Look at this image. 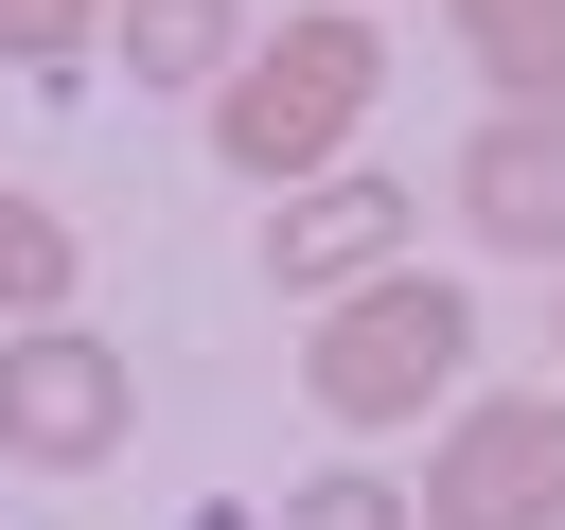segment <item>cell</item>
I'll use <instances>...</instances> for the list:
<instances>
[{
	"label": "cell",
	"instance_id": "obj_1",
	"mask_svg": "<svg viewBox=\"0 0 565 530\" xmlns=\"http://www.w3.org/2000/svg\"><path fill=\"white\" fill-rule=\"evenodd\" d=\"M371 88H388V53H371V18H353V0H318V18H282V35H247V53L212 71V159H230L247 194H282V177H318V159H353V124H371Z\"/></svg>",
	"mask_w": 565,
	"mask_h": 530
},
{
	"label": "cell",
	"instance_id": "obj_2",
	"mask_svg": "<svg viewBox=\"0 0 565 530\" xmlns=\"http://www.w3.org/2000/svg\"><path fill=\"white\" fill-rule=\"evenodd\" d=\"M459 353H477V300L441 283V265H371V283H335L318 300V353H300V389H318V424H424L441 389H459Z\"/></svg>",
	"mask_w": 565,
	"mask_h": 530
},
{
	"label": "cell",
	"instance_id": "obj_3",
	"mask_svg": "<svg viewBox=\"0 0 565 530\" xmlns=\"http://www.w3.org/2000/svg\"><path fill=\"white\" fill-rule=\"evenodd\" d=\"M124 424H141L124 336H88L71 300H53V318H0V459L88 477V459H124Z\"/></svg>",
	"mask_w": 565,
	"mask_h": 530
},
{
	"label": "cell",
	"instance_id": "obj_4",
	"mask_svg": "<svg viewBox=\"0 0 565 530\" xmlns=\"http://www.w3.org/2000/svg\"><path fill=\"white\" fill-rule=\"evenodd\" d=\"M406 512H424V530H565V406H547V389H477V406L424 442Z\"/></svg>",
	"mask_w": 565,
	"mask_h": 530
},
{
	"label": "cell",
	"instance_id": "obj_5",
	"mask_svg": "<svg viewBox=\"0 0 565 530\" xmlns=\"http://www.w3.org/2000/svg\"><path fill=\"white\" fill-rule=\"evenodd\" d=\"M406 177H371V159H318V177H282V212H265V283L282 300H335V283H371V265H406Z\"/></svg>",
	"mask_w": 565,
	"mask_h": 530
},
{
	"label": "cell",
	"instance_id": "obj_6",
	"mask_svg": "<svg viewBox=\"0 0 565 530\" xmlns=\"http://www.w3.org/2000/svg\"><path fill=\"white\" fill-rule=\"evenodd\" d=\"M459 230L512 265H565V106H494L459 141Z\"/></svg>",
	"mask_w": 565,
	"mask_h": 530
},
{
	"label": "cell",
	"instance_id": "obj_7",
	"mask_svg": "<svg viewBox=\"0 0 565 530\" xmlns=\"http://www.w3.org/2000/svg\"><path fill=\"white\" fill-rule=\"evenodd\" d=\"M459 18V71L494 106H565V0H441Z\"/></svg>",
	"mask_w": 565,
	"mask_h": 530
},
{
	"label": "cell",
	"instance_id": "obj_8",
	"mask_svg": "<svg viewBox=\"0 0 565 530\" xmlns=\"http://www.w3.org/2000/svg\"><path fill=\"white\" fill-rule=\"evenodd\" d=\"M106 53H124L141 88H212V71L247 53V0H124V18H106Z\"/></svg>",
	"mask_w": 565,
	"mask_h": 530
},
{
	"label": "cell",
	"instance_id": "obj_9",
	"mask_svg": "<svg viewBox=\"0 0 565 530\" xmlns=\"http://www.w3.org/2000/svg\"><path fill=\"white\" fill-rule=\"evenodd\" d=\"M53 300H71V212L0 177V318H53Z\"/></svg>",
	"mask_w": 565,
	"mask_h": 530
},
{
	"label": "cell",
	"instance_id": "obj_10",
	"mask_svg": "<svg viewBox=\"0 0 565 530\" xmlns=\"http://www.w3.org/2000/svg\"><path fill=\"white\" fill-rule=\"evenodd\" d=\"M282 530H424V512H406V477L335 459V477H300V495H282Z\"/></svg>",
	"mask_w": 565,
	"mask_h": 530
},
{
	"label": "cell",
	"instance_id": "obj_11",
	"mask_svg": "<svg viewBox=\"0 0 565 530\" xmlns=\"http://www.w3.org/2000/svg\"><path fill=\"white\" fill-rule=\"evenodd\" d=\"M88 35V0H0V53H71Z\"/></svg>",
	"mask_w": 565,
	"mask_h": 530
},
{
	"label": "cell",
	"instance_id": "obj_12",
	"mask_svg": "<svg viewBox=\"0 0 565 530\" xmlns=\"http://www.w3.org/2000/svg\"><path fill=\"white\" fill-rule=\"evenodd\" d=\"M547 353H565V318H547Z\"/></svg>",
	"mask_w": 565,
	"mask_h": 530
}]
</instances>
